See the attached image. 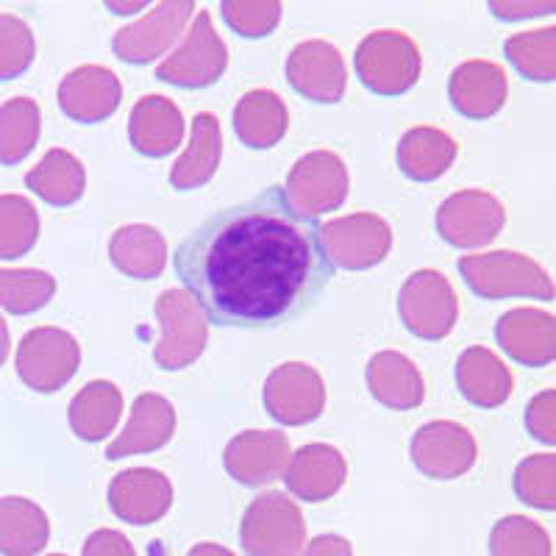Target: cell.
<instances>
[{
	"mask_svg": "<svg viewBox=\"0 0 556 556\" xmlns=\"http://www.w3.org/2000/svg\"><path fill=\"white\" fill-rule=\"evenodd\" d=\"M173 267L208 320L231 329L285 326L334 278L323 226L281 187L206 217L176 248Z\"/></svg>",
	"mask_w": 556,
	"mask_h": 556,
	"instance_id": "6da1fadb",
	"label": "cell"
},
{
	"mask_svg": "<svg viewBox=\"0 0 556 556\" xmlns=\"http://www.w3.org/2000/svg\"><path fill=\"white\" fill-rule=\"evenodd\" d=\"M465 285L484 301L506 298H531V301H554L556 285L540 262L518 251L470 253L459 260Z\"/></svg>",
	"mask_w": 556,
	"mask_h": 556,
	"instance_id": "7a4b0ae2",
	"label": "cell"
},
{
	"mask_svg": "<svg viewBox=\"0 0 556 556\" xmlns=\"http://www.w3.org/2000/svg\"><path fill=\"white\" fill-rule=\"evenodd\" d=\"M420 51L406 34L376 31L356 48L354 70L362 87L374 96H406L420 78Z\"/></svg>",
	"mask_w": 556,
	"mask_h": 556,
	"instance_id": "3957f363",
	"label": "cell"
},
{
	"mask_svg": "<svg viewBox=\"0 0 556 556\" xmlns=\"http://www.w3.org/2000/svg\"><path fill=\"white\" fill-rule=\"evenodd\" d=\"M248 556H301L306 543L304 515L281 493H262L248 504L240 526Z\"/></svg>",
	"mask_w": 556,
	"mask_h": 556,
	"instance_id": "277c9868",
	"label": "cell"
},
{
	"mask_svg": "<svg viewBox=\"0 0 556 556\" xmlns=\"http://www.w3.org/2000/svg\"><path fill=\"white\" fill-rule=\"evenodd\" d=\"M162 340L153 348V362L162 370H184L203 354L208 340V317L187 290H165L156 298Z\"/></svg>",
	"mask_w": 556,
	"mask_h": 556,
	"instance_id": "5b68a950",
	"label": "cell"
},
{
	"mask_svg": "<svg viewBox=\"0 0 556 556\" xmlns=\"http://www.w3.org/2000/svg\"><path fill=\"white\" fill-rule=\"evenodd\" d=\"M81 367V345L70 331L39 326L17 345V376L34 392H59Z\"/></svg>",
	"mask_w": 556,
	"mask_h": 556,
	"instance_id": "8992f818",
	"label": "cell"
},
{
	"mask_svg": "<svg viewBox=\"0 0 556 556\" xmlns=\"http://www.w3.org/2000/svg\"><path fill=\"white\" fill-rule=\"evenodd\" d=\"M399 315L409 334L437 342L454 331L459 320V301L443 273L417 270L401 287Z\"/></svg>",
	"mask_w": 556,
	"mask_h": 556,
	"instance_id": "52a82bcc",
	"label": "cell"
},
{
	"mask_svg": "<svg viewBox=\"0 0 556 556\" xmlns=\"http://www.w3.org/2000/svg\"><path fill=\"white\" fill-rule=\"evenodd\" d=\"M226 67V42L212 26L208 12H198L192 28L184 34V42L156 67V78L178 89H203L220 81Z\"/></svg>",
	"mask_w": 556,
	"mask_h": 556,
	"instance_id": "ba28073f",
	"label": "cell"
},
{
	"mask_svg": "<svg viewBox=\"0 0 556 556\" xmlns=\"http://www.w3.org/2000/svg\"><path fill=\"white\" fill-rule=\"evenodd\" d=\"M506 208L493 192L462 190L437 208V235L454 248H484L504 231Z\"/></svg>",
	"mask_w": 556,
	"mask_h": 556,
	"instance_id": "9c48e42d",
	"label": "cell"
},
{
	"mask_svg": "<svg viewBox=\"0 0 556 556\" xmlns=\"http://www.w3.org/2000/svg\"><path fill=\"white\" fill-rule=\"evenodd\" d=\"M351 178L334 151H312L292 165L287 176V201L306 217L337 212L345 203Z\"/></svg>",
	"mask_w": 556,
	"mask_h": 556,
	"instance_id": "30bf717a",
	"label": "cell"
},
{
	"mask_svg": "<svg viewBox=\"0 0 556 556\" xmlns=\"http://www.w3.org/2000/svg\"><path fill=\"white\" fill-rule=\"evenodd\" d=\"M262 401L276 424L306 426L326 409V381L312 365L287 362L267 376Z\"/></svg>",
	"mask_w": 556,
	"mask_h": 556,
	"instance_id": "8fae6325",
	"label": "cell"
},
{
	"mask_svg": "<svg viewBox=\"0 0 556 556\" xmlns=\"http://www.w3.org/2000/svg\"><path fill=\"white\" fill-rule=\"evenodd\" d=\"M323 245L334 267L370 270L381 265L392 251V228L384 217L362 212L329 220L323 226Z\"/></svg>",
	"mask_w": 556,
	"mask_h": 556,
	"instance_id": "7c38bea8",
	"label": "cell"
},
{
	"mask_svg": "<svg viewBox=\"0 0 556 556\" xmlns=\"http://www.w3.org/2000/svg\"><path fill=\"white\" fill-rule=\"evenodd\" d=\"M476 456V437L454 420H431L412 437V462L429 479H459L473 468Z\"/></svg>",
	"mask_w": 556,
	"mask_h": 556,
	"instance_id": "4fadbf2b",
	"label": "cell"
},
{
	"mask_svg": "<svg viewBox=\"0 0 556 556\" xmlns=\"http://www.w3.org/2000/svg\"><path fill=\"white\" fill-rule=\"evenodd\" d=\"M287 81L306 101L340 103L348 84L345 59L331 42L306 39L287 59Z\"/></svg>",
	"mask_w": 556,
	"mask_h": 556,
	"instance_id": "5bb4252c",
	"label": "cell"
},
{
	"mask_svg": "<svg viewBox=\"0 0 556 556\" xmlns=\"http://www.w3.org/2000/svg\"><path fill=\"white\" fill-rule=\"evenodd\" d=\"M192 12H195V7H192L190 0H167V3H159L139 23L121 28V31L114 34L112 51L126 64L153 62V59L162 56L176 42L184 26L190 23Z\"/></svg>",
	"mask_w": 556,
	"mask_h": 556,
	"instance_id": "9a60e30c",
	"label": "cell"
},
{
	"mask_svg": "<svg viewBox=\"0 0 556 556\" xmlns=\"http://www.w3.org/2000/svg\"><path fill=\"white\" fill-rule=\"evenodd\" d=\"M123 101V84L101 64H81L59 84V109L73 123L96 126L109 121Z\"/></svg>",
	"mask_w": 556,
	"mask_h": 556,
	"instance_id": "2e32d148",
	"label": "cell"
},
{
	"mask_svg": "<svg viewBox=\"0 0 556 556\" xmlns=\"http://www.w3.org/2000/svg\"><path fill=\"white\" fill-rule=\"evenodd\" d=\"M292 445L281 431H242L226 445L228 476L245 486H262L281 479L290 465Z\"/></svg>",
	"mask_w": 556,
	"mask_h": 556,
	"instance_id": "e0dca14e",
	"label": "cell"
},
{
	"mask_svg": "<svg viewBox=\"0 0 556 556\" xmlns=\"http://www.w3.org/2000/svg\"><path fill=\"white\" fill-rule=\"evenodd\" d=\"M495 340L504 354L523 367L556 362V315L538 306H518L498 317Z\"/></svg>",
	"mask_w": 556,
	"mask_h": 556,
	"instance_id": "ac0fdd59",
	"label": "cell"
},
{
	"mask_svg": "<svg viewBox=\"0 0 556 556\" xmlns=\"http://www.w3.org/2000/svg\"><path fill=\"white\" fill-rule=\"evenodd\" d=\"M109 506L117 518L131 526L159 523L170 513L173 484L162 470H123L109 484Z\"/></svg>",
	"mask_w": 556,
	"mask_h": 556,
	"instance_id": "d6986e66",
	"label": "cell"
},
{
	"mask_svg": "<svg viewBox=\"0 0 556 556\" xmlns=\"http://www.w3.org/2000/svg\"><path fill=\"white\" fill-rule=\"evenodd\" d=\"M506 96H509V81H506L501 64L486 62V59H470L451 73V106L468 121L495 117L504 109Z\"/></svg>",
	"mask_w": 556,
	"mask_h": 556,
	"instance_id": "ffe728a7",
	"label": "cell"
},
{
	"mask_svg": "<svg viewBox=\"0 0 556 556\" xmlns=\"http://www.w3.org/2000/svg\"><path fill=\"white\" fill-rule=\"evenodd\" d=\"M348 479L345 456L326 443H309L290 456L285 484L295 498L306 504L334 498Z\"/></svg>",
	"mask_w": 556,
	"mask_h": 556,
	"instance_id": "44dd1931",
	"label": "cell"
},
{
	"mask_svg": "<svg viewBox=\"0 0 556 556\" xmlns=\"http://www.w3.org/2000/svg\"><path fill=\"white\" fill-rule=\"evenodd\" d=\"M176 431V409L170 401L159 392H142L137 395L131 406L123 434L106 448V456L112 462L126 459V456L151 454V451L165 448Z\"/></svg>",
	"mask_w": 556,
	"mask_h": 556,
	"instance_id": "7402d4cb",
	"label": "cell"
},
{
	"mask_svg": "<svg viewBox=\"0 0 556 556\" xmlns=\"http://www.w3.org/2000/svg\"><path fill=\"white\" fill-rule=\"evenodd\" d=\"M184 114L170 98L148 96L137 101L128 117V139L134 151L148 159H165L181 146Z\"/></svg>",
	"mask_w": 556,
	"mask_h": 556,
	"instance_id": "603a6c76",
	"label": "cell"
},
{
	"mask_svg": "<svg viewBox=\"0 0 556 556\" xmlns=\"http://www.w3.org/2000/svg\"><path fill=\"white\" fill-rule=\"evenodd\" d=\"M456 384L459 392L479 409H498L513 395V370L495 351L473 345L456 359Z\"/></svg>",
	"mask_w": 556,
	"mask_h": 556,
	"instance_id": "cb8c5ba5",
	"label": "cell"
},
{
	"mask_svg": "<svg viewBox=\"0 0 556 556\" xmlns=\"http://www.w3.org/2000/svg\"><path fill=\"white\" fill-rule=\"evenodd\" d=\"M367 387L387 409L406 412L424 404L426 384L415 362L401 351H379L367 362Z\"/></svg>",
	"mask_w": 556,
	"mask_h": 556,
	"instance_id": "d4e9b609",
	"label": "cell"
},
{
	"mask_svg": "<svg viewBox=\"0 0 556 556\" xmlns=\"http://www.w3.org/2000/svg\"><path fill=\"white\" fill-rule=\"evenodd\" d=\"M290 128L287 103L273 89H251L237 101L235 134L251 151H267L285 139Z\"/></svg>",
	"mask_w": 556,
	"mask_h": 556,
	"instance_id": "484cf974",
	"label": "cell"
},
{
	"mask_svg": "<svg viewBox=\"0 0 556 556\" xmlns=\"http://www.w3.org/2000/svg\"><path fill=\"white\" fill-rule=\"evenodd\" d=\"M223 156V131L215 114L201 112L192 121V137L170 170V187L178 192H192L206 187L215 178Z\"/></svg>",
	"mask_w": 556,
	"mask_h": 556,
	"instance_id": "4316f807",
	"label": "cell"
},
{
	"mask_svg": "<svg viewBox=\"0 0 556 556\" xmlns=\"http://www.w3.org/2000/svg\"><path fill=\"white\" fill-rule=\"evenodd\" d=\"M109 260L128 278L153 281L167 267V242L153 226L134 223L114 231L109 240Z\"/></svg>",
	"mask_w": 556,
	"mask_h": 556,
	"instance_id": "83f0119b",
	"label": "cell"
},
{
	"mask_svg": "<svg viewBox=\"0 0 556 556\" xmlns=\"http://www.w3.org/2000/svg\"><path fill=\"white\" fill-rule=\"evenodd\" d=\"M399 167L406 178L417 184L437 181L454 167L456 142L443 128H412L399 142Z\"/></svg>",
	"mask_w": 556,
	"mask_h": 556,
	"instance_id": "f1b7e54d",
	"label": "cell"
},
{
	"mask_svg": "<svg viewBox=\"0 0 556 556\" xmlns=\"http://www.w3.org/2000/svg\"><path fill=\"white\" fill-rule=\"evenodd\" d=\"M123 392L112 381H89L76 399L70 401V429L84 443H101L121 424Z\"/></svg>",
	"mask_w": 556,
	"mask_h": 556,
	"instance_id": "f546056e",
	"label": "cell"
},
{
	"mask_svg": "<svg viewBox=\"0 0 556 556\" xmlns=\"http://www.w3.org/2000/svg\"><path fill=\"white\" fill-rule=\"evenodd\" d=\"M51 540V520L39 504L20 495L0 498V554L37 556Z\"/></svg>",
	"mask_w": 556,
	"mask_h": 556,
	"instance_id": "4dcf8cb0",
	"label": "cell"
},
{
	"mask_svg": "<svg viewBox=\"0 0 556 556\" xmlns=\"http://www.w3.org/2000/svg\"><path fill=\"white\" fill-rule=\"evenodd\" d=\"M26 187L51 206H73L81 201L84 190H87V170L73 153L64 148H53L45 153L37 167L28 170Z\"/></svg>",
	"mask_w": 556,
	"mask_h": 556,
	"instance_id": "1f68e13d",
	"label": "cell"
},
{
	"mask_svg": "<svg viewBox=\"0 0 556 556\" xmlns=\"http://www.w3.org/2000/svg\"><path fill=\"white\" fill-rule=\"evenodd\" d=\"M42 114L31 98H12L0 106V165H20L37 148Z\"/></svg>",
	"mask_w": 556,
	"mask_h": 556,
	"instance_id": "d6a6232c",
	"label": "cell"
},
{
	"mask_svg": "<svg viewBox=\"0 0 556 556\" xmlns=\"http://www.w3.org/2000/svg\"><path fill=\"white\" fill-rule=\"evenodd\" d=\"M504 56L526 81H556V26L513 34L504 42Z\"/></svg>",
	"mask_w": 556,
	"mask_h": 556,
	"instance_id": "836d02e7",
	"label": "cell"
},
{
	"mask_svg": "<svg viewBox=\"0 0 556 556\" xmlns=\"http://www.w3.org/2000/svg\"><path fill=\"white\" fill-rule=\"evenodd\" d=\"M37 240V206L23 195H0V260H23Z\"/></svg>",
	"mask_w": 556,
	"mask_h": 556,
	"instance_id": "e575fe53",
	"label": "cell"
},
{
	"mask_svg": "<svg viewBox=\"0 0 556 556\" xmlns=\"http://www.w3.org/2000/svg\"><path fill=\"white\" fill-rule=\"evenodd\" d=\"M56 295V278L45 270H3L0 267V306L9 315H34Z\"/></svg>",
	"mask_w": 556,
	"mask_h": 556,
	"instance_id": "d590c367",
	"label": "cell"
},
{
	"mask_svg": "<svg viewBox=\"0 0 556 556\" xmlns=\"http://www.w3.org/2000/svg\"><path fill=\"white\" fill-rule=\"evenodd\" d=\"M554 543L543 523L526 515H506L490 531V556H551Z\"/></svg>",
	"mask_w": 556,
	"mask_h": 556,
	"instance_id": "8d00e7d4",
	"label": "cell"
},
{
	"mask_svg": "<svg viewBox=\"0 0 556 556\" xmlns=\"http://www.w3.org/2000/svg\"><path fill=\"white\" fill-rule=\"evenodd\" d=\"M515 495L531 509L556 513V454H531L515 468Z\"/></svg>",
	"mask_w": 556,
	"mask_h": 556,
	"instance_id": "74e56055",
	"label": "cell"
},
{
	"mask_svg": "<svg viewBox=\"0 0 556 556\" xmlns=\"http://www.w3.org/2000/svg\"><path fill=\"white\" fill-rule=\"evenodd\" d=\"M37 39L26 20L0 14V81H14L34 64Z\"/></svg>",
	"mask_w": 556,
	"mask_h": 556,
	"instance_id": "f35d334b",
	"label": "cell"
},
{
	"mask_svg": "<svg viewBox=\"0 0 556 556\" xmlns=\"http://www.w3.org/2000/svg\"><path fill=\"white\" fill-rule=\"evenodd\" d=\"M228 28H235L245 39L270 37L281 23L285 7L276 0H226L220 7Z\"/></svg>",
	"mask_w": 556,
	"mask_h": 556,
	"instance_id": "ab89813d",
	"label": "cell"
},
{
	"mask_svg": "<svg viewBox=\"0 0 556 556\" xmlns=\"http://www.w3.org/2000/svg\"><path fill=\"white\" fill-rule=\"evenodd\" d=\"M526 429L538 443L556 445V390H543L529 401Z\"/></svg>",
	"mask_w": 556,
	"mask_h": 556,
	"instance_id": "60d3db41",
	"label": "cell"
},
{
	"mask_svg": "<svg viewBox=\"0 0 556 556\" xmlns=\"http://www.w3.org/2000/svg\"><path fill=\"white\" fill-rule=\"evenodd\" d=\"M84 556H137V551L123 531L98 529L84 543Z\"/></svg>",
	"mask_w": 556,
	"mask_h": 556,
	"instance_id": "b9f144b4",
	"label": "cell"
},
{
	"mask_svg": "<svg viewBox=\"0 0 556 556\" xmlns=\"http://www.w3.org/2000/svg\"><path fill=\"white\" fill-rule=\"evenodd\" d=\"M490 12L501 20L543 17V14L556 12V0H551V3H501V0H493V3H490Z\"/></svg>",
	"mask_w": 556,
	"mask_h": 556,
	"instance_id": "7bdbcfd3",
	"label": "cell"
},
{
	"mask_svg": "<svg viewBox=\"0 0 556 556\" xmlns=\"http://www.w3.org/2000/svg\"><path fill=\"white\" fill-rule=\"evenodd\" d=\"M301 556H354V548L340 534H320V538H315L306 545Z\"/></svg>",
	"mask_w": 556,
	"mask_h": 556,
	"instance_id": "ee69618b",
	"label": "cell"
},
{
	"mask_svg": "<svg viewBox=\"0 0 556 556\" xmlns=\"http://www.w3.org/2000/svg\"><path fill=\"white\" fill-rule=\"evenodd\" d=\"M187 556H237V554H235V551H228L226 545H217V543H198L195 548H192Z\"/></svg>",
	"mask_w": 556,
	"mask_h": 556,
	"instance_id": "f6af8a7d",
	"label": "cell"
},
{
	"mask_svg": "<svg viewBox=\"0 0 556 556\" xmlns=\"http://www.w3.org/2000/svg\"><path fill=\"white\" fill-rule=\"evenodd\" d=\"M9 351H12V337H9L7 320H3V315H0V367L7 365Z\"/></svg>",
	"mask_w": 556,
	"mask_h": 556,
	"instance_id": "bcb514c9",
	"label": "cell"
},
{
	"mask_svg": "<svg viewBox=\"0 0 556 556\" xmlns=\"http://www.w3.org/2000/svg\"><path fill=\"white\" fill-rule=\"evenodd\" d=\"M109 9H117V12H114V14H131L134 9H142V7H139V3H137V7H123V3H109Z\"/></svg>",
	"mask_w": 556,
	"mask_h": 556,
	"instance_id": "7dc6e473",
	"label": "cell"
},
{
	"mask_svg": "<svg viewBox=\"0 0 556 556\" xmlns=\"http://www.w3.org/2000/svg\"><path fill=\"white\" fill-rule=\"evenodd\" d=\"M48 556H67V554H48Z\"/></svg>",
	"mask_w": 556,
	"mask_h": 556,
	"instance_id": "c3c4849f",
	"label": "cell"
}]
</instances>
